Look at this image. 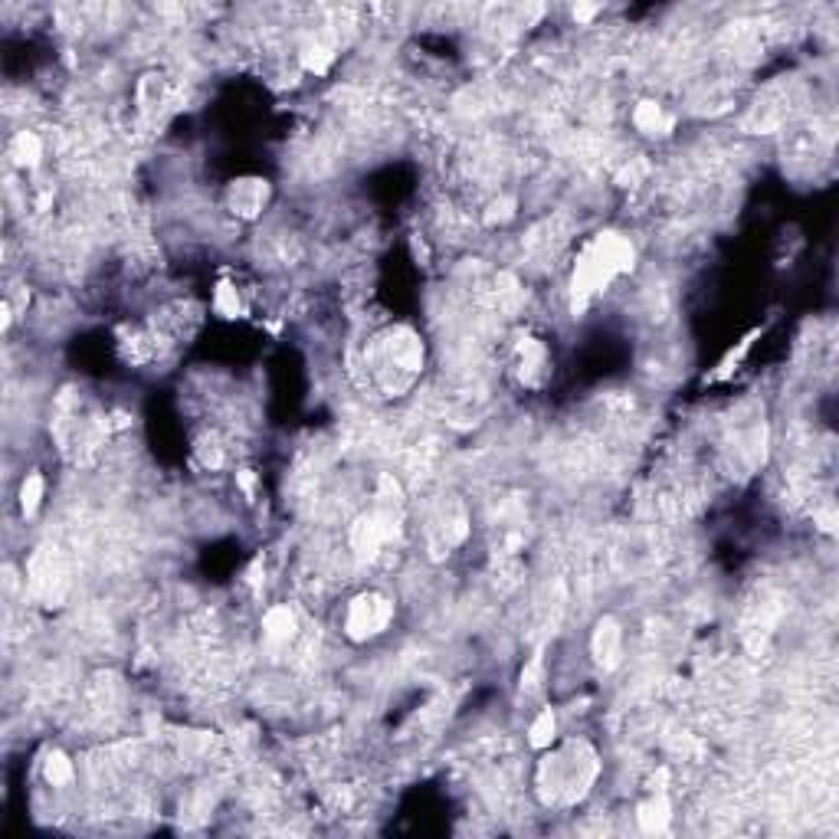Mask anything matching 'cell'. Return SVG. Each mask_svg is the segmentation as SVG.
I'll use <instances>...</instances> for the list:
<instances>
[{
  "instance_id": "9c48e42d",
  "label": "cell",
  "mask_w": 839,
  "mask_h": 839,
  "mask_svg": "<svg viewBox=\"0 0 839 839\" xmlns=\"http://www.w3.org/2000/svg\"><path fill=\"white\" fill-rule=\"evenodd\" d=\"M633 125H636V132H643V135H663L672 128V115H666V109L659 102L646 99L633 109Z\"/></svg>"
},
{
  "instance_id": "277c9868",
  "label": "cell",
  "mask_w": 839,
  "mask_h": 839,
  "mask_svg": "<svg viewBox=\"0 0 839 839\" xmlns=\"http://www.w3.org/2000/svg\"><path fill=\"white\" fill-rule=\"evenodd\" d=\"M394 600L381 594V590H361L354 594L341 617V633L351 643H371L377 636H384L394 623Z\"/></svg>"
},
{
  "instance_id": "ba28073f",
  "label": "cell",
  "mask_w": 839,
  "mask_h": 839,
  "mask_svg": "<svg viewBox=\"0 0 839 839\" xmlns=\"http://www.w3.org/2000/svg\"><path fill=\"white\" fill-rule=\"evenodd\" d=\"M299 633V617L289 604H276L263 613V640L269 646H286Z\"/></svg>"
},
{
  "instance_id": "6da1fadb",
  "label": "cell",
  "mask_w": 839,
  "mask_h": 839,
  "mask_svg": "<svg viewBox=\"0 0 839 839\" xmlns=\"http://www.w3.org/2000/svg\"><path fill=\"white\" fill-rule=\"evenodd\" d=\"M600 777V754L590 741L571 738L545 748L535 767V794L551 810L577 807Z\"/></svg>"
},
{
  "instance_id": "8fae6325",
  "label": "cell",
  "mask_w": 839,
  "mask_h": 839,
  "mask_svg": "<svg viewBox=\"0 0 839 839\" xmlns=\"http://www.w3.org/2000/svg\"><path fill=\"white\" fill-rule=\"evenodd\" d=\"M43 158V138L37 132H17L14 141H10V161L17 164V168H37Z\"/></svg>"
},
{
  "instance_id": "4fadbf2b",
  "label": "cell",
  "mask_w": 839,
  "mask_h": 839,
  "mask_svg": "<svg viewBox=\"0 0 839 839\" xmlns=\"http://www.w3.org/2000/svg\"><path fill=\"white\" fill-rule=\"evenodd\" d=\"M43 781L50 787H69L76 781V764L69 761V754L63 751H50L43 758Z\"/></svg>"
},
{
  "instance_id": "52a82bcc",
  "label": "cell",
  "mask_w": 839,
  "mask_h": 839,
  "mask_svg": "<svg viewBox=\"0 0 839 839\" xmlns=\"http://www.w3.org/2000/svg\"><path fill=\"white\" fill-rule=\"evenodd\" d=\"M590 656L600 669L620 666L623 659V626L617 617H600L594 633H590Z\"/></svg>"
},
{
  "instance_id": "3957f363",
  "label": "cell",
  "mask_w": 839,
  "mask_h": 839,
  "mask_svg": "<svg viewBox=\"0 0 839 839\" xmlns=\"http://www.w3.org/2000/svg\"><path fill=\"white\" fill-rule=\"evenodd\" d=\"M633 259H636V250H633L630 236H623L617 230L590 236L574 259V273H571L574 309H584L590 299H597V295L607 292L620 276L630 273Z\"/></svg>"
},
{
  "instance_id": "5bb4252c",
  "label": "cell",
  "mask_w": 839,
  "mask_h": 839,
  "mask_svg": "<svg viewBox=\"0 0 839 839\" xmlns=\"http://www.w3.org/2000/svg\"><path fill=\"white\" fill-rule=\"evenodd\" d=\"M43 495H46V479L40 476V472H30V476H23L20 492H17L20 515H23V518H33V515H37L40 505H43Z\"/></svg>"
},
{
  "instance_id": "5b68a950",
  "label": "cell",
  "mask_w": 839,
  "mask_h": 839,
  "mask_svg": "<svg viewBox=\"0 0 839 839\" xmlns=\"http://www.w3.org/2000/svg\"><path fill=\"white\" fill-rule=\"evenodd\" d=\"M269 197H273L269 181H263V177H240V181H230L227 187V210L240 220H256L269 207Z\"/></svg>"
},
{
  "instance_id": "7a4b0ae2",
  "label": "cell",
  "mask_w": 839,
  "mask_h": 839,
  "mask_svg": "<svg viewBox=\"0 0 839 839\" xmlns=\"http://www.w3.org/2000/svg\"><path fill=\"white\" fill-rule=\"evenodd\" d=\"M427 348L410 325H384L368 338L364 371L384 397H404L420 381Z\"/></svg>"
},
{
  "instance_id": "9a60e30c",
  "label": "cell",
  "mask_w": 839,
  "mask_h": 839,
  "mask_svg": "<svg viewBox=\"0 0 839 839\" xmlns=\"http://www.w3.org/2000/svg\"><path fill=\"white\" fill-rule=\"evenodd\" d=\"M214 312L223 315V318H236L243 312V299H240V292H236L233 282H217V289H214Z\"/></svg>"
},
{
  "instance_id": "7c38bea8",
  "label": "cell",
  "mask_w": 839,
  "mask_h": 839,
  "mask_svg": "<svg viewBox=\"0 0 839 839\" xmlns=\"http://www.w3.org/2000/svg\"><path fill=\"white\" fill-rule=\"evenodd\" d=\"M554 741H558V715H554V708H541L528 725V744L538 751H545Z\"/></svg>"
},
{
  "instance_id": "8992f818",
  "label": "cell",
  "mask_w": 839,
  "mask_h": 839,
  "mask_svg": "<svg viewBox=\"0 0 839 839\" xmlns=\"http://www.w3.org/2000/svg\"><path fill=\"white\" fill-rule=\"evenodd\" d=\"M515 371L522 377L525 387H541L551 374V354L545 348V341L538 338H522L515 345Z\"/></svg>"
},
{
  "instance_id": "30bf717a",
  "label": "cell",
  "mask_w": 839,
  "mask_h": 839,
  "mask_svg": "<svg viewBox=\"0 0 839 839\" xmlns=\"http://www.w3.org/2000/svg\"><path fill=\"white\" fill-rule=\"evenodd\" d=\"M669 820H672V807H669L666 794L649 797L640 807V813H636V823H640L643 833H666Z\"/></svg>"
}]
</instances>
